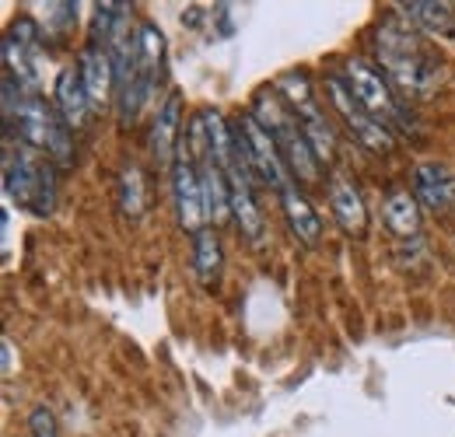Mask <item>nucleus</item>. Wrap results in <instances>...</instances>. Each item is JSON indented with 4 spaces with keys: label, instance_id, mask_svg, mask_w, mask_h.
Returning <instances> with one entry per match:
<instances>
[{
    "label": "nucleus",
    "instance_id": "20",
    "mask_svg": "<svg viewBox=\"0 0 455 437\" xmlns=\"http://www.w3.org/2000/svg\"><path fill=\"white\" fill-rule=\"evenodd\" d=\"M28 431H32V437H57V417L46 406H36L28 417Z\"/></svg>",
    "mask_w": 455,
    "mask_h": 437
},
{
    "label": "nucleus",
    "instance_id": "17",
    "mask_svg": "<svg viewBox=\"0 0 455 437\" xmlns=\"http://www.w3.org/2000/svg\"><path fill=\"white\" fill-rule=\"evenodd\" d=\"M382 211H386V224L396 231L399 238L417 234V227H420V200L410 189H393L386 196V207Z\"/></svg>",
    "mask_w": 455,
    "mask_h": 437
},
{
    "label": "nucleus",
    "instance_id": "11",
    "mask_svg": "<svg viewBox=\"0 0 455 437\" xmlns=\"http://www.w3.org/2000/svg\"><path fill=\"white\" fill-rule=\"evenodd\" d=\"M281 211H284L291 234H294L301 245L315 249V245H319V238H323V220H319V214L312 211V203L305 200V193H301L294 182L281 193Z\"/></svg>",
    "mask_w": 455,
    "mask_h": 437
},
{
    "label": "nucleus",
    "instance_id": "5",
    "mask_svg": "<svg viewBox=\"0 0 455 437\" xmlns=\"http://www.w3.org/2000/svg\"><path fill=\"white\" fill-rule=\"evenodd\" d=\"M343 84L350 88V95L371 112L379 123H386V126L403 123L406 109L396 102L393 84H386L382 74H375L364 60H347V63H343Z\"/></svg>",
    "mask_w": 455,
    "mask_h": 437
},
{
    "label": "nucleus",
    "instance_id": "2",
    "mask_svg": "<svg viewBox=\"0 0 455 437\" xmlns=\"http://www.w3.org/2000/svg\"><path fill=\"white\" fill-rule=\"evenodd\" d=\"M379 60L399 95H406V99L431 95V88L438 81V60L427 50V43L417 36L413 25H403L396 18L386 21L379 28Z\"/></svg>",
    "mask_w": 455,
    "mask_h": 437
},
{
    "label": "nucleus",
    "instance_id": "7",
    "mask_svg": "<svg viewBox=\"0 0 455 437\" xmlns=\"http://www.w3.org/2000/svg\"><path fill=\"white\" fill-rule=\"evenodd\" d=\"M172 200H175V218L186 234H200L207 227V203H204V182L200 168L186 147H179V158L172 164Z\"/></svg>",
    "mask_w": 455,
    "mask_h": 437
},
{
    "label": "nucleus",
    "instance_id": "1",
    "mask_svg": "<svg viewBox=\"0 0 455 437\" xmlns=\"http://www.w3.org/2000/svg\"><path fill=\"white\" fill-rule=\"evenodd\" d=\"M4 115H7V130H14L21 144L50 158L57 168L74 164V130L63 123V115L53 106H46L36 91L21 88L11 74H4Z\"/></svg>",
    "mask_w": 455,
    "mask_h": 437
},
{
    "label": "nucleus",
    "instance_id": "13",
    "mask_svg": "<svg viewBox=\"0 0 455 437\" xmlns=\"http://www.w3.org/2000/svg\"><path fill=\"white\" fill-rule=\"evenodd\" d=\"M413 196L431 207V211H445L455 200V175L442 164H417L413 171Z\"/></svg>",
    "mask_w": 455,
    "mask_h": 437
},
{
    "label": "nucleus",
    "instance_id": "3",
    "mask_svg": "<svg viewBox=\"0 0 455 437\" xmlns=\"http://www.w3.org/2000/svg\"><path fill=\"white\" fill-rule=\"evenodd\" d=\"M4 189L14 203L32 207L36 214H50L57 200V182H53V164L32 151L28 144L18 140V147H7L4 155Z\"/></svg>",
    "mask_w": 455,
    "mask_h": 437
},
{
    "label": "nucleus",
    "instance_id": "6",
    "mask_svg": "<svg viewBox=\"0 0 455 437\" xmlns=\"http://www.w3.org/2000/svg\"><path fill=\"white\" fill-rule=\"evenodd\" d=\"M39 60H43V43H39V25L32 18H18L11 32L4 36V74H11L21 88L39 95Z\"/></svg>",
    "mask_w": 455,
    "mask_h": 437
},
{
    "label": "nucleus",
    "instance_id": "9",
    "mask_svg": "<svg viewBox=\"0 0 455 437\" xmlns=\"http://www.w3.org/2000/svg\"><path fill=\"white\" fill-rule=\"evenodd\" d=\"M77 70H81L84 88H88V95H92L95 106H106L109 99H116V60L102 43L92 39V43L81 50Z\"/></svg>",
    "mask_w": 455,
    "mask_h": 437
},
{
    "label": "nucleus",
    "instance_id": "4",
    "mask_svg": "<svg viewBox=\"0 0 455 437\" xmlns=\"http://www.w3.org/2000/svg\"><path fill=\"white\" fill-rule=\"evenodd\" d=\"M231 130H235V147L245 158V164L252 168V175H259L267 186L284 193L287 186H291V171H287L284 155H281L277 140L270 137V130L252 112H245Z\"/></svg>",
    "mask_w": 455,
    "mask_h": 437
},
{
    "label": "nucleus",
    "instance_id": "8",
    "mask_svg": "<svg viewBox=\"0 0 455 437\" xmlns=\"http://www.w3.org/2000/svg\"><path fill=\"white\" fill-rule=\"evenodd\" d=\"M326 88H330V102H333V109L343 115V123L350 126V133L361 140V147H368L371 155H389L393 151V130L386 126V123H379L371 112L364 109L354 95H350V88L343 84V77H330L326 81Z\"/></svg>",
    "mask_w": 455,
    "mask_h": 437
},
{
    "label": "nucleus",
    "instance_id": "21",
    "mask_svg": "<svg viewBox=\"0 0 455 437\" xmlns=\"http://www.w3.org/2000/svg\"><path fill=\"white\" fill-rule=\"evenodd\" d=\"M14 371V357H11V343L4 339V375H11Z\"/></svg>",
    "mask_w": 455,
    "mask_h": 437
},
{
    "label": "nucleus",
    "instance_id": "15",
    "mask_svg": "<svg viewBox=\"0 0 455 437\" xmlns=\"http://www.w3.org/2000/svg\"><path fill=\"white\" fill-rule=\"evenodd\" d=\"M406 21L431 36H455V7L442 0H403L399 4Z\"/></svg>",
    "mask_w": 455,
    "mask_h": 437
},
{
    "label": "nucleus",
    "instance_id": "19",
    "mask_svg": "<svg viewBox=\"0 0 455 437\" xmlns=\"http://www.w3.org/2000/svg\"><path fill=\"white\" fill-rule=\"evenodd\" d=\"M123 207H126V214H140V207H144V179H140V171L137 168H130V171H123Z\"/></svg>",
    "mask_w": 455,
    "mask_h": 437
},
{
    "label": "nucleus",
    "instance_id": "12",
    "mask_svg": "<svg viewBox=\"0 0 455 437\" xmlns=\"http://www.w3.org/2000/svg\"><path fill=\"white\" fill-rule=\"evenodd\" d=\"M330 207H333V218L340 220L343 231L364 234V227H368V207H364L361 189L350 179L333 175V182H330Z\"/></svg>",
    "mask_w": 455,
    "mask_h": 437
},
{
    "label": "nucleus",
    "instance_id": "14",
    "mask_svg": "<svg viewBox=\"0 0 455 437\" xmlns=\"http://www.w3.org/2000/svg\"><path fill=\"white\" fill-rule=\"evenodd\" d=\"M179 109H182L179 95H169L165 106L155 115V130H151V155H155V162L162 164V168H169V171L172 164H175V158H179V151H175V137L182 130Z\"/></svg>",
    "mask_w": 455,
    "mask_h": 437
},
{
    "label": "nucleus",
    "instance_id": "16",
    "mask_svg": "<svg viewBox=\"0 0 455 437\" xmlns=\"http://www.w3.org/2000/svg\"><path fill=\"white\" fill-rule=\"evenodd\" d=\"M294 119H298L301 133L308 137V144H312V151H315L319 164L333 162V158H337V137H333L330 119H326V115H323V109H319V102H312V106L298 109V112H294Z\"/></svg>",
    "mask_w": 455,
    "mask_h": 437
},
{
    "label": "nucleus",
    "instance_id": "18",
    "mask_svg": "<svg viewBox=\"0 0 455 437\" xmlns=\"http://www.w3.org/2000/svg\"><path fill=\"white\" fill-rule=\"evenodd\" d=\"M193 266L204 283H211L221 270V238L214 227H204L200 234H193Z\"/></svg>",
    "mask_w": 455,
    "mask_h": 437
},
{
    "label": "nucleus",
    "instance_id": "10",
    "mask_svg": "<svg viewBox=\"0 0 455 437\" xmlns=\"http://www.w3.org/2000/svg\"><path fill=\"white\" fill-rule=\"evenodd\" d=\"M53 95H57V112L63 115V123H67L70 130H84L95 102H92V95H88L84 77H81L77 67L60 70L57 84H53Z\"/></svg>",
    "mask_w": 455,
    "mask_h": 437
}]
</instances>
